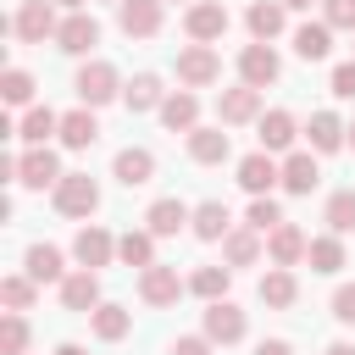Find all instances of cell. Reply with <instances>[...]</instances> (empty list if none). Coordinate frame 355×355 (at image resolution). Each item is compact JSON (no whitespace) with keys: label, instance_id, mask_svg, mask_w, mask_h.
<instances>
[{"label":"cell","instance_id":"cell-14","mask_svg":"<svg viewBox=\"0 0 355 355\" xmlns=\"http://www.w3.org/2000/svg\"><path fill=\"white\" fill-rule=\"evenodd\" d=\"M272 183H283V166H277L266 150H255V155H244V161H239V189H244L250 200L272 194Z\"/></svg>","mask_w":355,"mask_h":355},{"label":"cell","instance_id":"cell-27","mask_svg":"<svg viewBox=\"0 0 355 355\" xmlns=\"http://www.w3.org/2000/svg\"><path fill=\"white\" fill-rule=\"evenodd\" d=\"M294 133H300L294 111H283V105H277V111H266V116H261V150H266V155L288 150V144H294Z\"/></svg>","mask_w":355,"mask_h":355},{"label":"cell","instance_id":"cell-9","mask_svg":"<svg viewBox=\"0 0 355 355\" xmlns=\"http://www.w3.org/2000/svg\"><path fill=\"white\" fill-rule=\"evenodd\" d=\"M61 305L78 311V316H94V311L105 305V300H100V272H89V266L67 272V277H61Z\"/></svg>","mask_w":355,"mask_h":355},{"label":"cell","instance_id":"cell-38","mask_svg":"<svg viewBox=\"0 0 355 355\" xmlns=\"http://www.w3.org/2000/svg\"><path fill=\"white\" fill-rule=\"evenodd\" d=\"M39 300V283L28 277V272H11V277H0V305L6 311H28Z\"/></svg>","mask_w":355,"mask_h":355},{"label":"cell","instance_id":"cell-22","mask_svg":"<svg viewBox=\"0 0 355 355\" xmlns=\"http://www.w3.org/2000/svg\"><path fill=\"white\" fill-rule=\"evenodd\" d=\"M233 155V139L222 133V128H194L189 133V161H200V166H222Z\"/></svg>","mask_w":355,"mask_h":355},{"label":"cell","instance_id":"cell-17","mask_svg":"<svg viewBox=\"0 0 355 355\" xmlns=\"http://www.w3.org/2000/svg\"><path fill=\"white\" fill-rule=\"evenodd\" d=\"M189 222H194V211H189V205H183L178 194H161V200H155V205L144 211V227H150L155 239H172V233H183Z\"/></svg>","mask_w":355,"mask_h":355},{"label":"cell","instance_id":"cell-43","mask_svg":"<svg viewBox=\"0 0 355 355\" xmlns=\"http://www.w3.org/2000/svg\"><path fill=\"white\" fill-rule=\"evenodd\" d=\"M327 89H333L338 100H355V61H338L333 78H327Z\"/></svg>","mask_w":355,"mask_h":355},{"label":"cell","instance_id":"cell-49","mask_svg":"<svg viewBox=\"0 0 355 355\" xmlns=\"http://www.w3.org/2000/svg\"><path fill=\"white\" fill-rule=\"evenodd\" d=\"M55 355H83V344H61V349H55Z\"/></svg>","mask_w":355,"mask_h":355},{"label":"cell","instance_id":"cell-11","mask_svg":"<svg viewBox=\"0 0 355 355\" xmlns=\"http://www.w3.org/2000/svg\"><path fill=\"white\" fill-rule=\"evenodd\" d=\"M277 72H283V61H277L272 44H244V50H239V83L266 89V83H277Z\"/></svg>","mask_w":355,"mask_h":355},{"label":"cell","instance_id":"cell-7","mask_svg":"<svg viewBox=\"0 0 355 355\" xmlns=\"http://www.w3.org/2000/svg\"><path fill=\"white\" fill-rule=\"evenodd\" d=\"M183 33H189L194 44H216V39L227 33V6H222V0H194V6L183 11Z\"/></svg>","mask_w":355,"mask_h":355},{"label":"cell","instance_id":"cell-23","mask_svg":"<svg viewBox=\"0 0 355 355\" xmlns=\"http://www.w3.org/2000/svg\"><path fill=\"white\" fill-rule=\"evenodd\" d=\"M189 233H194V239H205V244L227 239V233H233V216H227V205H222V200H200V205H194V222H189Z\"/></svg>","mask_w":355,"mask_h":355},{"label":"cell","instance_id":"cell-28","mask_svg":"<svg viewBox=\"0 0 355 355\" xmlns=\"http://www.w3.org/2000/svg\"><path fill=\"white\" fill-rule=\"evenodd\" d=\"M316 183H322V166H316V155H311V150H294V155L283 161V189H288V194H311Z\"/></svg>","mask_w":355,"mask_h":355},{"label":"cell","instance_id":"cell-41","mask_svg":"<svg viewBox=\"0 0 355 355\" xmlns=\"http://www.w3.org/2000/svg\"><path fill=\"white\" fill-rule=\"evenodd\" d=\"M0 100H6V105H33V72L6 67V78H0Z\"/></svg>","mask_w":355,"mask_h":355},{"label":"cell","instance_id":"cell-48","mask_svg":"<svg viewBox=\"0 0 355 355\" xmlns=\"http://www.w3.org/2000/svg\"><path fill=\"white\" fill-rule=\"evenodd\" d=\"M288 11H311V6H322V0H283Z\"/></svg>","mask_w":355,"mask_h":355},{"label":"cell","instance_id":"cell-6","mask_svg":"<svg viewBox=\"0 0 355 355\" xmlns=\"http://www.w3.org/2000/svg\"><path fill=\"white\" fill-rule=\"evenodd\" d=\"M166 22V0H122L116 6V28L128 39H155Z\"/></svg>","mask_w":355,"mask_h":355},{"label":"cell","instance_id":"cell-33","mask_svg":"<svg viewBox=\"0 0 355 355\" xmlns=\"http://www.w3.org/2000/svg\"><path fill=\"white\" fill-rule=\"evenodd\" d=\"M94 139H100V122H94L89 105H78V111L61 116V144H67V150H89Z\"/></svg>","mask_w":355,"mask_h":355},{"label":"cell","instance_id":"cell-30","mask_svg":"<svg viewBox=\"0 0 355 355\" xmlns=\"http://www.w3.org/2000/svg\"><path fill=\"white\" fill-rule=\"evenodd\" d=\"M89 327H94V338H100V344H116V338H128L133 311H128V305H116V300H105V305L89 316Z\"/></svg>","mask_w":355,"mask_h":355},{"label":"cell","instance_id":"cell-44","mask_svg":"<svg viewBox=\"0 0 355 355\" xmlns=\"http://www.w3.org/2000/svg\"><path fill=\"white\" fill-rule=\"evenodd\" d=\"M333 316H338L344 327H355V283H338V288H333Z\"/></svg>","mask_w":355,"mask_h":355},{"label":"cell","instance_id":"cell-26","mask_svg":"<svg viewBox=\"0 0 355 355\" xmlns=\"http://www.w3.org/2000/svg\"><path fill=\"white\" fill-rule=\"evenodd\" d=\"M161 122H166L172 133H194V128H200V100H194L189 89H172L166 105H161Z\"/></svg>","mask_w":355,"mask_h":355},{"label":"cell","instance_id":"cell-3","mask_svg":"<svg viewBox=\"0 0 355 355\" xmlns=\"http://www.w3.org/2000/svg\"><path fill=\"white\" fill-rule=\"evenodd\" d=\"M72 89H78V100L94 111V105H105V100H116V94H122V78H116V67H111V61H83Z\"/></svg>","mask_w":355,"mask_h":355},{"label":"cell","instance_id":"cell-32","mask_svg":"<svg viewBox=\"0 0 355 355\" xmlns=\"http://www.w3.org/2000/svg\"><path fill=\"white\" fill-rule=\"evenodd\" d=\"M50 133H61V116H55L50 105H28V111H22V122H17V139L33 150V144H44Z\"/></svg>","mask_w":355,"mask_h":355},{"label":"cell","instance_id":"cell-34","mask_svg":"<svg viewBox=\"0 0 355 355\" xmlns=\"http://www.w3.org/2000/svg\"><path fill=\"white\" fill-rule=\"evenodd\" d=\"M227 288H233V266H200V272L189 277V294H200L205 305L227 300Z\"/></svg>","mask_w":355,"mask_h":355},{"label":"cell","instance_id":"cell-37","mask_svg":"<svg viewBox=\"0 0 355 355\" xmlns=\"http://www.w3.org/2000/svg\"><path fill=\"white\" fill-rule=\"evenodd\" d=\"M322 222H327V233H355V189H333L327 194V211H322Z\"/></svg>","mask_w":355,"mask_h":355},{"label":"cell","instance_id":"cell-2","mask_svg":"<svg viewBox=\"0 0 355 355\" xmlns=\"http://www.w3.org/2000/svg\"><path fill=\"white\" fill-rule=\"evenodd\" d=\"M55 28H61L55 0H22L17 17H11V33H17L22 44H44V39H55Z\"/></svg>","mask_w":355,"mask_h":355},{"label":"cell","instance_id":"cell-25","mask_svg":"<svg viewBox=\"0 0 355 355\" xmlns=\"http://www.w3.org/2000/svg\"><path fill=\"white\" fill-rule=\"evenodd\" d=\"M294 300H300V277H294V266H272V272L261 277V305L288 311Z\"/></svg>","mask_w":355,"mask_h":355},{"label":"cell","instance_id":"cell-24","mask_svg":"<svg viewBox=\"0 0 355 355\" xmlns=\"http://www.w3.org/2000/svg\"><path fill=\"white\" fill-rule=\"evenodd\" d=\"M22 272H28L39 288L67 277V266H61V250H55V244H28V255H22Z\"/></svg>","mask_w":355,"mask_h":355},{"label":"cell","instance_id":"cell-15","mask_svg":"<svg viewBox=\"0 0 355 355\" xmlns=\"http://www.w3.org/2000/svg\"><path fill=\"white\" fill-rule=\"evenodd\" d=\"M72 255H78V266H89V272H100V266H111L116 261V239L105 233V227H78V239H72Z\"/></svg>","mask_w":355,"mask_h":355},{"label":"cell","instance_id":"cell-12","mask_svg":"<svg viewBox=\"0 0 355 355\" xmlns=\"http://www.w3.org/2000/svg\"><path fill=\"white\" fill-rule=\"evenodd\" d=\"M216 116H222V128L261 122V89H250V83H239V89H222V94H216Z\"/></svg>","mask_w":355,"mask_h":355},{"label":"cell","instance_id":"cell-46","mask_svg":"<svg viewBox=\"0 0 355 355\" xmlns=\"http://www.w3.org/2000/svg\"><path fill=\"white\" fill-rule=\"evenodd\" d=\"M255 355H294V344H288V338H261Z\"/></svg>","mask_w":355,"mask_h":355},{"label":"cell","instance_id":"cell-18","mask_svg":"<svg viewBox=\"0 0 355 355\" xmlns=\"http://www.w3.org/2000/svg\"><path fill=\"white\" fill-rule=\"evenodd\" d=\"M283 22H288V6H283V0H255V6L244 11V28H250L255 44H272V39L283 33Z\"/></svg>","mask_w":355,"mask_h":355},{"label":"cell","instance_id":"cell-35","mask_svg":"<svg viewBox=\"0 0 355 355\" xmlns=\"http://www.w3.org/2000/svg\"><path fill=\"white\" fill-rule=\"evenodd\" d=\"M222 255H227V266H255L261 261V233L255 227H233L222 239Z\"/></svg>","mask_w":355,"mask_h":355},{"label":"cell","instance_id":"cell-50","mask_svg":"<svg viewBox=\"0 0 355 355\" xmlns=\"http://www.w3.org/2000/svg\"><path fill=\"white\" fill-rule=\"evenodd\" d=\"M55 6H67V11H83V0H55Z\"/></svg>","mask_w":355,"mask_h":355},{"label":"cell","instance_id":"cell-16","mask_svg":"<svg viewBox=\"0 0 355 355\" xmlns=\"http://www.w3.org/2000/svg\"><path fill=\"white\" fill-rule=\"evenodd\" d=\"M244 333H250V322H244V311H239L233 300L205 305V338H211V344H239Z\"/></svg>","mask_w":355,"mask_h":355},{"label":"cell","instance_id":"cell-45","mask_svg":"<svg viewBox=\"0 0 355 355\" xmlns=\"http://www.w3.org/2000/svg\"><path fill=\"white\" fill-rule=\"evenodd\" d=\"M211 349H216V344H211L205 333H189V338H178V344H172V355H211Z\"/></svg>","mask_w":355,"mask_h":355},{"label":"cell","instance_id":"cell-39","mask_svg":"<svg viewBox=\"0 0 355 355\" xmlns=\"http://www.w3.org/2000/svg\"><path fill=\"white\" fill-rule=\"evenodd\" d=\"M288 216H283V205L272 200V194H261V200H250V211H244V227H255L261 239L272 233V227H283Z\"/></svg>","mask_w":355,"mask_h":355},{"label":"cell","instance_id":"cell-1","mask_svg":"<svg viewBox=\"0 0 355 355\" xmlns=\"http://www.w3.org/2000/svg\"><path fill=\"white\" fill-rule=\"evenodd\" d=\"M50 200H55L61 216H94V211H100V183H94L89 172H67V178L50 189Z\"/></svg>","mask_w":355,"mask_h":355},{"label":"cell","instance_id":"cell-5","mask_svg":"<svg viewBox=\"0 0 355 355\" xmlns=\"http://www.w3.org/2000/svg\"><path fill=\"white\" fill-rule=\"evenodd\" d=\"M183 288H189V283L178 277V266H161V261H155V266H144V272H139V300H144V305H155V311L178 305V300H183Z\"/></svg>","mask_w":355,"mask_h":355},{"label":"cell","instance_id":"cell-4","mask_svg":"<svg viewBox=\"0 0 355 355\" xmlns=\"http://www.w3.org/2000/svg\"><path fill=\"white\" fill-rule=\"evenodd\" d=\"M61 178H67V172H61V161H55L50 144H33V150L17 155V183H22V189H55Z\"/></svg>","mask_w":355,"mask_h":355},{"label":"cell","instance_id":"cell-8","mask_svg":"<svg viewBox=\"0 0 355 355\" xmlns=\"http://www.w3.org/2000/svg\"><path fill=\"white\" fill-rule=\"evenodd\" d=\"M216 78H222V55H216L211 44L178 50V83H183V89H205V83H216Z\"/></svg>","mask_w":355,"mask_h":355},{"label":"cell","instance_id":"cell-47","mask_svg":"<svg viewBox=\"0 0 355 355\" xmlns=\"http://www.w3.org/2000/svg\"><path fill=\"white\" fill-rule=\"evenodd\" d=\"M322 355H355V344H349V338H338V344H327Z\"/></svg>","mask_w":355,"mask_h":355},{"label":"cell","instance_id":"cell-42","mask_svg":"<svg viewBox=\"0 0 355 355\" xmlns=\"http://www.w3.org/2000/svg\"><path fill=\"white\" fill-rule=\"evenodd\" d=\"M322 22L333 33H355V0H322Z\"/></svg>","mask_w":355,"mask_h":355},{"label":"cell","instance_id":"cell-10","mask_svg":"<svg viewBox=\"0 0 355 355\" xmlns=\"http://www.w3.org/2000/svg\"><path fill=\"white\" fill-rule=\"evenodd\" d=\"M94 44H100V22H94L89 11H67L61 28H55V50H67V55H89Z\"/></svg>","mask_w":355,"mask_h":355},{"label":"cell","instance_id":"cell-19","mask_svg":"<svg viewBox=\"0 0 355 355\" xmlns=\"http://www.w3.org/2000/svg\"><path fill=\"white\" fill-rule=\"evenodd\" d=\"M305 250H311V239H305L294 222H283V227H272V233H266V255H272V266H300V261H305Z\"/></svg>","mask_w":355,"mask_h":355},{"label":"cell","instance_id":"cell-40","mask_svg":"<svg viewBox=\"0 0 355 355\" xmlns=\"http://www.w3.org/2000/svg\"><path fill=\"white\" fill-rule=\"evenodd\" d=\"M28 316L22 311H6V322H0V355H28Z\"/></svg>","mask_w":355,"mask_h":355},{"label":"cell","instance_id":"cell-51","mask_svg":"<svg viewBox=\"0 0 355 355\" xmlns=\"http://www.w3.org/2000/svg\"><path fill=\"white\" fill-rule=\"evenodd\" d=\"M349 150H355V122H349Z\"/></svg>","mask_w":355,"mask_h":355},{"label":"cell","instance_id":"cell-13","mask_svg":"<svg viewBox=\"0 0 355 355\" xmlns=\"http://www.w3.org/2000/svg\"><path fill=\"white\" fill-rule=\"evenodd\" d=\"M111 178H116L122 189H144V183L155 178V150H144V144H128V150H116V161H111Z\"/></svg>","mask_w":355,"mask_h":355},{"label":"cell","instance_id":"cell-36","mask_svg":"<svg viewBox=\"0 0 355 355\" xmlns=\"http://www.w3.org/2000/svg\"><path fill=\"white\" fill-rule=\"evenodd\" d=\"M305 261H311V272H322V277H333V272L344 266V239H338V233H322V239H311V250H305Z\"/></svg>","mask_w":355,"mask_h":355},{"label":"cell","instance_id":"cell-29","mask_svg":"<svg viewBox=\"0 0 355 355\" xmlns=\"http://www.w3.org/2000/svg\"><path fill=\"white\" fill-rule=\"evenodd\" d=\"M116 261H122V266H139V272L155 266V233H150V227H128V233L116 239Z\"/></svg>","mask_w":355,"mask_h":355},{"label":"cell","instance_id":"cell-52","mask_svg":"<svg viewBox=\"0 0 355 355\" xmlns=\"http://www.w3.org/2000/svg\"><path fill=\"white\" fill-rule=\"evenodd\" d=\"M111 6H122V0H111Z\"/></svg>","mask_w":355,"mask_h":355},{"label":"cell","instance_id":"cell-21","mask_svg":"<svg viewBox=\"0 0 355 355\" xmlns=\"http://www.w3.org/2000/svg\"><path fill=\"white\" fill-rule=\"evenodd\" d=\"M305 139H311V150H316V155H333V150H344V144H349V128H344L333 111H316V116L305 122Z\"/></svg>","mask_w":355,"mask_h":355},{"label":"cell","instance_id":"cell-20","mask_svg":"<svg viewBox=\"0 0 355 355\" xmlns=\"http://www.w3.org/2000/svg\"><path fill=\"white\" fill-rule=\"evenodd\" d=\"M166 94H172V89H161V78H155V72H139L133 83H122V105H128L133 116H139V111H161V105H166Z\"/></svg>","mask_w":355,"mask_h":355},{"label":"cell","instance_id":"cell-31","mask_svg":"<svg viewBox=\"0 0 355 355\" xmlns=\"http://www.w3.org/2000/svg\"><path fill=\"white\" fill-rule=\"evenodd\" d=\"M327 50H333V28L327 22H300L294 28V55L300 61H327Z\"/></svg>","mask_w":355,"mask_h":355}]
</instances>
